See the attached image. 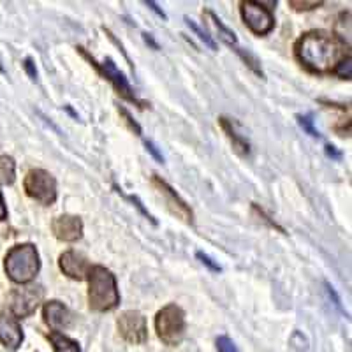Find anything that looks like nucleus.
<instances>
[{
	"label": "nucleus",
	"mask_w": 352,
	"mask_h": 352,
	"mask_svg": "<svg viewBox=\"0 0 352 352\" xmlns=\"http://www.w3.org/2000/svg\"><path fill=\"white\" fill-rule=\"evenodd\" d=\"M204 18L208 20V23L212 25L213 28H215V32L219 34L220 39L224 41V43L228 44V46H231V48H236L238 50L236 34L232 32V30H229V28L226 27V25L219 20V16H217L215 12H212V11H208V9H206V11H204Z\"/></svg>",
	"instance_id": "obj_15"
},
{
	"label": "nucleus",
	"mask_w": 352,
	"mask_h": 352,
	"mask_svg": "<svg viewBox=\"0 0 352 352\" xmlns=\"http://www.w3.org/2000/svg\"><path fill=\"white\" fill-rule=\"evenodd\" d=\"M185 21H187V25H188V27H190V30H192V32L196 34V36L199 37V39L203 41V43L206 44V46H208L210 50H213V52H215V50H217V44H215V41L212 39V36H210L208 32H204L203 28H201L199 25L196 23V21L190 20V18H185Z\"/></svg>",
	"instance_id": "obj_21"
},
{
	"label": "nucleus",
	"mask_w": 352,
	"mask_h": 352,
	"mask_svg": "<svg viewBox=\"0 0 352 352\" xmlns=\"http://www.w3.org/2000/svg\"><path fill=\"white\" fill-rule=\"evenodd\" d=\"M241 18L256 36H266L275 27V18H273L272 11L256 0L241 2Z\"/></svg>",
	"instance_id": "obj_7"
},
{
	"label": "nucleus",
	"mask_w": 352,
	"mask_h": 352,
	"mask_svg": "<svg viewBox=\"0 0 352 352\" xmlns=\"http://www.w3.org/2000/svg\"><path fill=\"white\" fill-rule=\"evenodd\" d=\"M43 301V289L39 285H27V287L16 289L9 296V307H11L12 316L28 317L37 310L39 303Z\"/></svg>",
	"instance_id": "obj_8"
},
{
	"label": "nucleus",
	"mask_w": 352,
	"mask_h": 352,
	"mask_svg": "<svg viewBox=\"0 0 352 352\" xmlns=\"http://www.w3.org/2000/svg\"><path fill=\"white\" fill-rule=\"evenodd\" d=\"M58 266L64 272V275H67L72 280H85L88 272H90V264H88L87 257L74 252V250H67V252L62 254L60 259H58Z\"/></svg>",
	"instance_id": "obj_13"
},
{
	"label": "nucleus",
	"mask_w": 352,
	"mask_h": 352,
	"mask_svg": "<svg viewBox=\"0 0 352 352\" xmlns=\"http://www.w3.org/2000/svg\"><path fill=\"white\" fill-rule=\"evenodd\" d=\"M144 144H146V150H148V152L152 153V155L155 157L157 160H159V162H164V155H162V153H160L159 150H157V146L152 143V141H146V143H144Z\"/></svg>",
	"instance_id": "obj_29"
},
{
	"label": "nucleus",
	"mask_w": 352,
	"mask_h": 352,
	"mask_svg": "<svg viewBox=\"0 0 352 352\" xmlns=\"http://www.w3.org/2000/svg\"><path fill=\"white\" fill-rule=\"evenodd\" d=\"M0 71H2V65H0Z\"/></svg>",
	"instance_id": "obj_35"
},
{
	"label": "nucleus",
	"mask_w": 352,
	"mask_h": 352,
	"mask_svg": "<svg viewBox=\"0 0 352 352\" xmlns=\"http://www.w3.org/2000/svg\"><path fill=\"white\" fill-rule=\"evenodd\" d=\"M116 326H118V333L122 335V338L129 344H143L148 338L146 319L143 317V314L136 312V310H127L122 314L116 320Z\"/></svg>",
	"instance_id": "obj_9"
},
{
	"label": "nucleus",
	"mask_w": 352,
	"mask_h": 352,
	"mask_svg": "<svg viewBox=\"0 0 352 352\" xmlns=\"http://www.w3.org/2000/svg\"><path fill=\"white\" fill-rule=\"evenodd\" d=\"M289 344H291L292 352H312L308 338L301 331L292 333L291 338H289Z\"/></svg>",
	"instance_id": "obj_20"
},
{
	"label": "nucleus",
	"mask_w": 352,
	"mask_h": 352,
	"mask_svg": "<svg viewBox=\"0 0 352 352\" xmlns=\"http://www.w3.org/2000/svg\"><path fill=\"white\" fill-rule=\"evenodd\" d=\"M143 37H144V41H146V44H150V46H152L153 50H159V44H157L155 41H153V37L150 36V34H143Z\"/></svg>",
	"instance_id": "obj_34"
},
{
	"label": "nucleus",
	"mask_w": 352,
	"mask_h": 352,
	"mask_svg": "<svg viewBox=\"0 0 352 352\" xmlns=\"http://www.w3.org/2000/svg\"><path fill=\"white\" fill-rule=\"evenodd\" d=\"M152 184L157 188V192L166 201V206H168L173 215H176L184 222H192V210L188 208V204L176 194V190H173L171 185L166 184L164 180H160L159 176H153Z\"/></svg>",
	"instance_id": "obj_10"
},
{
	"label": "nucleus",
	"mask_w": 352,
	"mask_h": 352,
	"mask_svg": "<svg viewBox=\"0 0 352 352\" xmlns=\"http://www.w3.org/2000/svg\"><path fill=\"white\" fill-rule=\"evenodd\" d=\"M50 342L53 344L55 352H81L78 342L71 340V338H67V336L62 335V333H50Z\"/></svg>",
	"instance_id": "obj_18"
},
{
	"label": "nucleus",
	"mask_w": 352,
	"mask_h": 352,
	"mask_svg": "<svg viewBox=\"0 0 352 352\" xmlns=\"http://www.w3.org/2000/svg\"><path fill=\"white\" fill-rule=\"evenodd\" d=\"M197 259L201 261L203 264H206L212 272H220V266L217 263H213V259H210L208 256H204L203 252H197Z\"/></svg>",
	"instance_id": "obj_26"
},
{
	"label": "nucleus",
	"mask_w": 352,
	"mask_h": 352,
	"mask_svg": "<svg viewBox=\"0 0 352 352\" xmlns=\"http://www.w3.org/2000/svg\"><path fill=\"white\" fill-rule=\"evenodd\" d=\"M336 39L342 41V43H347V48L351 46V12H344L340 16V20L336 21L335 27Z\"/></svg>",
	"instance_id": "obj_19"
},
{
	"label": "nucleus",
	"mask_w": 352,
	"mask_h": 352,
	"mask_svg": "<svg viewBox=\"0 0 352 352\" xmlns=\"http://www.w3.org/2000/svg\"><path fill=\"white\" fill-rule=\"evenodd\" d=\"M88 278V305L94 312H109L120 303L116 278L104 266H90Z\"/></svg>",
	"instance_id": "obj_2"
},
{
	"label": "nucleus",
	"mask_w": 352,
	"mask_h": 352,
	"mask_svg": "<svg viewBox=\"0 0 352 352\" xmlns=\"http://www.w3.org/2000/svg\"><path fill=\"white\" fill-rule=\"evenodd\" d=\"M78 50H80L81 55H83L85 58H88V60H90V64H92L94 67H96L97 71H99L100 74H102V76H104L106 80L113 85V87H115L116 92L120 94L124 99L131 100V102H134V104L140 106V108H146V102H143V100L138 99L136 94H134V90H132V87L129 85L127 78L124 76V72L118 71V67H116L115 62H113L111 58H106L104 62H100L99 64V62H97L94 56L88 55L83 48H78Z\"/></svg>",
	"instance_id": "obj_6"
},
{
	"label": "nucleus",
	"mask_w": 352,
	"mask_h": 352,
	"mask_svg": "<svg viewBox=\"0 0 352 352\" xmlns=\"http://www.w3.org/2000/svg\"><path fill=\"white\" fill-rule=\"evenodd\" d=\"M289 6H291V8H294L296 9V11H310V9H316V8H319V6H322V2H320V0H314V2H300V0H291V2H289Z\"/></svg>",
	"instance_id": "obj_25"
},
{
	"label": "nucleus",
	"mask_w": 352,
	"mask_h": 352,
	"mask_svg": "<svg viewBox=\"0 0 352 352\" xmlns=\"http://www.w3.org/2000/svg\"><path fill=\"white\" fill-rule=\"evenodd\" d=\"M23 65H25V71H27L28 76H30V80H37V69H36V64L32 62V58H27Z\"/></svg>",
	"instance_id": "obj_28"
},
{
	"label": "nucleus",
	"mask_w": 352,
	"mask_h": 352,
	"mask_svg": "<svg viewBox=\"0 0 352 352\" xmlns=\"http://www.w3.org/2000/svg\"><path fill=\"white\" fill-rule=\"evenodd\" d=\"M220 125H222V129L226 131L228 138L231 140L234 150H236L238 153H241V155H248V153H250V144H248V141L245 140L243 136H240V134L234 131V122L226 118V116H222V118H220Z\"/></svg>",
	"instance_id": "obj_16"
},
{
	"label": "nucleus",
	"mask_w": 352,
	"mask_h": 352,
	"mask_svg": "<svg viewBox=\"0 0 352 352\" xmlns=\"http://www.w3.org/2000/svg\"><path fill=\"white\" fill-rule=\"evenodd\" d=\"M294 53L301 65L316 74L335 72L338 64L349 56L345 55V44L322 30H312L301 36L294 46Z\"/></svg>",
	"instance_id": "obj_1"
},
{
	"label": "nucleus",
	"mask_w": 352,
	"mask_h": 352,
	"mask_svg": "<svg viewBox=\"0 0 352 352\" xmlns=\"http://www.w3.org/2000/svg\"><path fill=\"white\" fill-rule=\"evenodd\" d=\"M326 153H328L329 157H333V159H340L342 157V153L338 152L333 144H326Z\"/></svg>",
	"instance_id": "obj_32"
},
{
	"label": "nucleus",
	"mask_w": 352,
	"mask_h": 352,
	"mask_svg": "<svg viewBox=\"0 0 352 352\" xmlns=\"http://www.w3.org/2000/svg\"><path fill=\"white\" fill-rule=\"evenodd\" d=\"M155 329L166 345H178L185 335V312L176 305H168L157 314Z\"/></svg>",
	"instance_id": "obj_4"
},
{
	"label": "nucleus",
	"mask_w": 352,
	"mask_h": 352,
	"mask_svg": "<svg viewBox=\"0 0 352 352\" xmlns=\"http://www.w3.org/2000/svg\"><path fill=\"white\" fill-rule=\"evenodd\" d=\"M125 197H127V199H131V201H132V203L136 204L138 208H140V210H141V212H143V215H144V217H146V219H148V220H152V222H155V220H153V217H152V215H150V213H148V212H146V210H144V208H143V204H141V201H140V199H138V197H134V196H125Z\"/></svg>",
	"instance_id": "obj_31"
},
{
	"label": "nucleus",
	"mask_w": 352,
	"mask_h": 352,
	"mask_svg": "<svg viewBox=\"0 0 352 352\" xmlns=\"http://www.w3.org/2000/svg\"><path fill=\"white\" fill-rule=\"evenodd\" d=\"M16 180V162L9 155H0V185H12Z\"/></svg>",
	"instance_id": "obj_17"
},
{
	"label": "nucleus",
	"mask_w": 352,
	"mask_h": 352,
	"mask_svg": "<svg viewBox=\"0 0 352 352\" xmlns=\"http://www.w3.org/2000/svg\"><path fill=\"white\" fill-rule=\"evenodd\" d=\"M144 4L148 6V8L152 9L153 12H155L157 16H159V18H162V20H166V18H168V16H166V12L162 11V9H160L159 6H157V2H152V0H146V2H144Z\"/></svg>",
	"instance_id": "obj_30"
},
{
	"label": "nucleus",
	"mask_w": 352,
	"mask_h": 352,
	"mask_svg": "<svg viewBox=\"0 0 352 352\" xmlns=\"http://www.w3.org/2000/svg\"><path fill=\"white\" fill-rule=\"evenodd\" d=\"M53 234L56 240L65 241V243H72L78 241L83 236V222L80 217L76 215H60L53 220L52 224Z\"/></svg>",
	"instance_id": "obj_11"
},
{
	"label": "nucleus",
	"mask_w": 352,
	"mask_h": 352,
	"mask_svg": "<svg viewBox=\"0 0 352 352\" xmlns=\"http://www.w3.org/2000/svg\"><path fill=\"white\" fill-rule=\"evenodd\" d=\"M335 76L342 78V80H351L352 76V65H351V55L347 56V58H344V60L338 64V67L335 69V72H333Z\"/></svg>",
	"instance_id": "obj_23"
},
{
	"label": "nucleus",
	"mask_w": 352,
	"mask_h": 352,
	"mask_svg": "<svg viewBox=\"0 0 352 352\" xmlns=\"http://www.w3.org/2000/svg\"><path fill=\"white\" fill-rule=\"evenodd\" d=\"M120 113H122V115H124L125 122H127V125H129V127H131V131H134V132H136V134H138V136H140V134H141V127H140V125H138L136 122L132 120V116L129 115V113L125 111L124 108H120Z\"/></svg>",
	"instance_id": "obj_27"
},
{
	"label": "nucleus",
	"mask_w": 352,
	"mask_h": 352,
	"mask_svg": "<svg viewBox=\"0 0 352 352\" xmlns=\"http://www.w3.org/2000/svg\"><path fill=\"white\" fill-rule=\"evenodd\" d=\"M43 316L44 322L52 329H55L56 333L71 328L72 322H74V316L71 314V310L60 301H48L43 308Z\"/></svg>",
	"instance_id": "obj_12"
},
{
	"label": "nucleus",
	"mask_w": 352,
	"mask_h": 352,
	"mask_svg": "<svg viewBox=\"0 0 352 352\" xmlns=\"http://www.w3.org/2000/svg\"><path fill=\"white\" fill-rule=\"evenodd\" d=\"M0 342L9 349H18L23 342V331L12 314H0Z\"/></svg>",
	"instance_id": "obj_14"
},
{
	"label": "nucleus",
	"mask_w": 352,
	"mask_h": 352,
	"mask_svg": "<svg viewBox=\"0 0 352 352\" xmlns=\"http://www.w3.org/2000/svg\"><path fill=\"white\" fill-rule=\"evenodd\" d=\"M217 351L219 352H238L234 342L229 336H219L217 338Z\"/></svg>",
	"instance_id": "obj_24"
},
{
	"label": "nucleus",
	"mask_w": 352,
	"mask_h": 352,
	"mask_svg": "<svg viewBox=\"0 0 352 352\" xmlns=\"http://www.w3.org/2000/svg\"><path fill=\"white\" fill-rule=\"evenodd\" d=\"M8 217V208H6L4 197H2V192H0V220H4Z\"/></svg>",
	"instance_id": "obj_33"
},
{
	"label": "nucleus",
	"mask_w": 352,
	"mask_h": 352,
	"mask_svg": "<svg viewBox=\"0 0 352 352\" xmlns=\"http://www.w3.org/2000/svg\"><path fill=\"white\" fill-rule=\"evenodd\" d=\"M298 124H300L301 129L312 138H320V132L314 127V120L310 115H298Z\"/></svg>",
	"instance_id": "obj_22"
},
{
	"label": "nucleus",
	"mask_w": 352,
	"mask_h": 352,
	"mask_svg": "<svg viewBox=\"0 0 352 352\" xmlns=\"http://www.w3.org/2000/svg\"><path fill=\"white\" fill-rule=\"evenodd\" d=\"M25 192L37 203L48 206L56 201V182L52 173L44 169H32L28 171L23 182Z\"/></svg>",
	"instance_id": "obj_5"
},
{
	"label": "nucleus",
	"mask_w": 352,
	"mask_h": 352,
	"mask_svg": "<svg viewBox=\"0 0 352 352\" xmlns=\"http://www.w3.org/2000/svg\"><path fill=\"white\" fill-rule=\"evenodd\" d=\"M8 276L16 284H28L39 273L41 261L37 248L32 243H23L12 247L4 261Z\"/></svg>",
	"instance_id": "obj_3"
}]
</instances>
